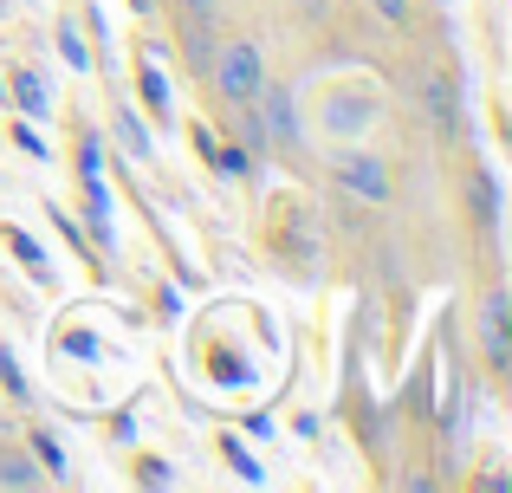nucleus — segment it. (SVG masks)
<instances>
[{
    "label": "nucleus",
    "mask_w": 512,
    "mask_h": 493,
    "mask_svg": "<svg viewBox=\"0 0 512 493\" xmlns=\"http://www.w3.org/2000/svg\"><path fill=\"white\" fill-rule=\"evenodd\" d=\"M214 91H221V104H234V111H247L253 98H260V85H266V59H260V46L253 39H227L221 52H214Z\"/></svg>",
    "instance_id": "1"
},
{
    "label": "nucleus",
    "mask_w": 512,
    "mask_h": 493,
    "mask_svg": "<svg viewBox=\"0 0 512 493\" xmlns=\"http://www.w3.org/2000/svg\"><path fill=\"white\" fill-rule=\"evenodd\" d=\"M260 124H266V137L279 143V150H305V130H299V104H292V91L286 85H260Z\"/></svg>",
    "instance_id": "2"
},
{
    "label": "nucleus",
    "mask_w": 512,
    "mask_h": 493,
    "mask_svg": "<svg viewBox=\"0 0 512 493\" xmlns=\"http://www.w3.org/2000/svg\"><path fill=\"white\" fill-rule=\"evenodd\" d=\"M338 182L350 195H363V202H389V169L376 163L370 150H357V156H338Z\"/></svg>",
    "instance_id": "3"
},
{
    "label": "nucleus",
    "mask_w": 512,
    "mask_h": 493,
    "mask_svg": "<svg viewBox=\"0 0 512 493\" xmlns=\"http://www.w3.org/2000/svg\"><path fill=\"white\" fill-rule=\"evenodd\" d=\"M480 344H487V364L493 370L512 364V344H506V292H487V305H480Z\"/></svg>",
    "instance_id": "4"
},
{
    "label": "nucleus",
    "mask_w": 512,
    "mask_h": 493,
    "mask_svg": "<svg viewBox=\"0 0 512 493\" xmlns=\"http://www.w3.org/2000/svg\"><path fill=\"white\" fill-rule=\"evenodd\" d=\"M428 111H435L441 137H461V111H454V78H428Z\"/></svg>",
    "instance_id": "5"
},
{
    "label": "nucleus",
    "mask_w": 512,
    "mask_h": 493,
    "mask_svg": "<svg viewBox=\"0 0 512 493\" xmlns=\"http://www.w3.org/2000/svg\"><path fill=\"white\" fill-rule=\"evenodd\" d=\"M13 104H20L26 117H46V85H39V72H13Z\"/></svg>",
    "instance_id": "6"
},
{
    "label": "nucleus",
    "mask_w": 512,
    "mask_h": 493,
    "mask_svg": "<svg viewBox=\"0 0 512 493\" xmlns=\"http://www.w3.org/2000/svg\"><path fill=\"white\" fill-rule=\"evenodd\" d=\"M111 130H117V143H124L130 156H150V137H143V124H137L130 111H117V117H111Z\"/></svg>",
    "instance_id": "7"
},
{
    "label": "nucleus",
    "mask_w": 512,
    "mask_h": 493,
    "mask_svg": "<svg viewBox=\"0 0 512 493\" xmlns=\"http://www.w3.org/2000/svg\"><path fill=\"white\" fill-rule=\"evenodd\" d=\"M0 487H39V468L20 455H0Z\"/></svg>",
    "instance_id": "8"
},
{
    "label": "nucleus",
    "mask_w": 512,
    "mask_h": 493,
    "mask_svg": "<svg viewBox=\"0 0 512 493\" xmlns=\"http://www.w3.org/2000/svg\"><path fill=\"white\" fill-rule=\"evenodd\" d=\"M493 208H500V189H493L487 169H474V215H480V221H493Z\"/></svg>",
    "instance_id": "9"
},
{
    "label": "nucleus",
    "mask_w": 512,
    "mask_h": 493,
    "mask_svg": "<svg viewBox=\"0 0 512 493\" xmlns=\"http://www.w3.org/2000/svg\"><path fill=\"white\" fill-rule=\"evenodd\" d=\"M59 52H65V65H78V72L91 65V52H85V39H78V26H59Z\"/></svg>",
    "instance_id": "10"
},
{
    "label": "nucleus",
    "mask_w": 512,
    "mask_h": 493,
    "mask_svg": "<svg viewBox=\"0 0 512 493\" xmlns=\"http://www.w3.org/2000/svg\"><path fill=\"white\" fill-rule=\"evenodd\" d=\"M143 98H150V117H169V91H163V78L143 65Z\"/></svg>",
    "instance_id": "11"
},
{
    "label": "nucleus",
    "mask_w": 512,
    "mask_h": 493,
    "mask_svg": "<svg viewBox=\"0 0 512 493\" xmlns=\"http://www.w3.org/2000/svg\"><path fill=\"white\" fill-rule=\"evenodd\" d=\"M33 455L46 461V474H65V455H59V442H52V435H33Z\"/></svg>",
    "instance_id": "12"
},
{
    "label": "nucleus",
    "mask_w": 512,
    "mask_h": 493,
    "mask_svg": "<svg viewBox=\"0 0 512 493\" xmlns=\"http://www.w3.org/2000/svg\"><path fill=\"white\" fill-rule=\"evenodd\" d=\"M7 247H13V253H20V260H26V266H33V273H46V260H39V247H33V241H26V234H20V228H7Z\"/></svg>",
    "instance_id": "13"
},
{
    "label": "nucleus",
    "mask_w": 512,
    "mask_h": 493,
    "mask_svg": "<svg viewBox=\"0 0 512 493\" xmlns=\"http://www.w3.org/2000/svg\"><path fill=\"white\" fill-rule=\"evenodd\" d=\"M0 383H7L13 396H26V377H20V364H13V351H0Z\"/></svg>",
    "instance_id": "14"
},
{
    "label": "nucleus",
    "mask_w": 512,
    "mask_h": 493,
    "mask_svg": "<svg viewBox=\"0 0 512 493\" xmlns=\"http://www.w3.org/2000/svg\"><path fill=\"white\" fill-rule=\"evenodd\" d=\"M370 7H376V13H383V20H396V26H402V20H409V0H370Z\"/></svg>",
    "instance_id": "15"
},
{
    "label": "nucleus",
    "mask_w": 512,
    "mask_h": 493,
    "mask_svg": "<svg viewBox=\"0 0 512 493\" xmlns=\"http://www.w3.org/2000/svg\"><path fill=\"white\" fill-rule=\"evenodd\" d=\"M182 13H188V20H208V13H214V0H182Z\"/></svg>",
    "instance_id": "16"
},
{
    "label": "nucleus",
    "mask_w": 512,
    "mask_h": 493,
    "mask_svg": "<svg viewBox=\"0 0 512 493\" xmlns=\"http://www.w3.org/2000/svg\"><path fill=\"white\" fill-rule=\"evenodd\" d=\"M130 7H137V13H150V0H130Z\"/></svg>",
    "instance_id": "17"
}]
</instances>
